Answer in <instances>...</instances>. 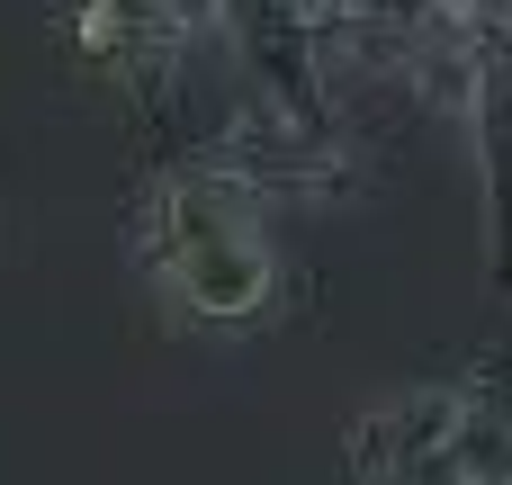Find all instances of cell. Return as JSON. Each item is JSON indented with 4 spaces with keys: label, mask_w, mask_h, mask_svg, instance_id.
<instances>
[{
    "label": "cell",
    "mask_w": 512,
    "mask_h": 485,
    "mask_svg": "<svg viewBox=\"0 0 512 485\" xmlns=\"http://www.w3.org/2000/svg\"><path fill=\"white\" fill-rule=\"evenodd\" d=\"M126 243H135V270L162 297V315L189 324V333H252L288 297L261 198L234 171H216L207 153H162L153 162V180L135 189Z\"/></svg>",
    "instance_id": "6da1fadb"
},
{
    "label": "cell",
    "mask_w": 512,
    "mask_h": 485,
    "mask_svg": "<svg viewBox=\"0 0 512 485\" xmlns=\"http://www.w3.org/2000/svg\"><path fill=\"white\" fill-rule=\"evenodd\" d=\"M504 485H512V477H504Z\"/></svg>",
    "instance_id": "5b68a950"
},
{
    "label": "cell",
    "mask_w": 512,
    "mask_h": 485,
    "mask_svg": "<svg viewBox=\"0 0 512 485\" xmlns=\"http://www.w3.org/2000/svg\"><path fill=\"white\" fill-rule=\"evenodd\" d=\"M189 153H207L216 171H234L252 198H351L360 189V153L342 126H306L297 108H279L270 90L243 81V99L225 108V126H207Z\"/></svg>",
    "instance_id": "3957f363"
},
{
    "label": "cell",
    "mask_w": 512,
    "mask_h": 485,
    "mask_svg": "<svg viewBox=\"0 0 512 485\" xmlns=\"http://www.w3.org/2000/svg\"><path fill=\"white\" fill-rule=\"evenodd\" d=\"M477 72H468V144L486 180V279L512 297V0H468Z\"/></svg>",
    "instance_id": "277c9868"
},
{
    "label": "cell",
    "mask_w": 512,
    "mask_h": 485,
    "mask_svg": "<svg viewBox=\"0 0 512 485\" xmlns=\"http://www.w3.org/2000/svg\"><path fill=\"white\" fill-rule=\"evenodd\" d=\"M351 485H504L512 477V342L477 360L387 387L342 432Z\"/></svg>",
    "instance_id": "7a4b0ae2"
}]
</instances>
